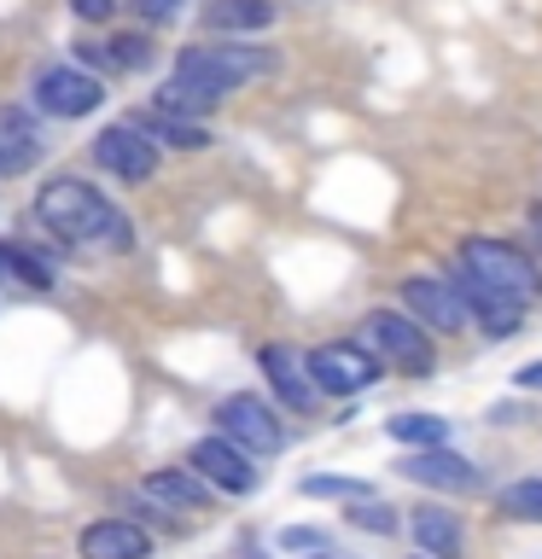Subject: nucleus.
<instances>
[{"label":"nucleus","mask_w":542,"mask_h":559,"mask_svg":"<svg viewBox=\"0 0 542 559\" xmlns=\"http://www.w3.org/2000/svg\"><path fill=\"white\" fill-rule=\"evenodd\" d=\"M30 216L70 245H111V251H129V216H122L99 187H87L82 175H52V181H42L30 199Z\"/></svg>","instance_id":"1"},{"label":"nucleus","mask_w":542,"mask_h":559,"mask_svg":"<svg viewBox=\"0 0 542 559\" xmlns=\"http://www.w3.org/2000/svg\"><path fill=\"white\" fill-rule=\"evenodd\" d=\"M274 70V52L269 47H251V41H234V47H216V41H192V47H181L175 52V82L181 87H192V94H204V99H227L234 87H245V82H257V76H269Z\"/></svg>","instance_id":"2"},{"label":"nucleus","mask_w":542,"mask_h":559,"mask_svg":"<svg viewBox=\"0 0 542 559\" xmlns=\"http://www.w3.org/2000/svg\"><path fill=\"white\" fill-rule=\"evenodd\" d=\"M362 338L379 349L374 361L385 367H397V373H409V379H432L437 373V344H432V332L414 321V314H402V309H374L362 321Z\"/></svg>","instance_id":"3"},{"label":"nucleus","mask_w":542,"mask_h":559,"mask_svg":"<svg viewBox=\"0 0 542 559\" xmlns=\"http://www.w3.org/2000/svg\"><path fill=\"white\" fill-rule=\"evenodd\" d=\"M30 94H35V111H47L59 122H76V117H94L105 105V82L82 64H42Z\"/></svg>","instance_id":"4"},{"label":"nucleus","mask_w":542,"mask_h":559,"mask_svg":"<svg viewBox=\"0 0 542 559\" xmlns=\"http://www.w3.org/2000/svg\"><path fill=\"white\" fill-rule=\"evenodd\" d=\"M216 437H227L234 449H245V454L257 461V454H280V443H286V426H280V414H274L262 396L234 391V396L216 402Z\"/></svg>","instance_id":"5"},{"label":"nucleus","mask_w":542,"mask_h":559,"mask_svg":"<svg viewBox=\"0 0 542 559\" xmlns=\"http://www.w3.org/2000/svg\"><path fill=\"white\" fill-rule=\"evenodd\" d=\"M87 152H94V164H99L105 175H117L122 187H140V181H152V175H157V140L140 129L134 117L105 122Z\"/></svg>","instance_id":"6"},{"label":"nucleus","mask_w":542,"mask_h":559,"mask_svg":"<svg viewBox=\"0 0 542 559\" xmlns=\"http://www.w3.org/2000/svg\"><path fill=\"white\" fill-rule=\"evenodd\" d=\"M461 269L472 280H484V286H496V292L525 297V304H531V292H537V262L507 239H467L461 245Z\"/></svg>","instance_id":"7"},{"label":"nucleus","mask_w":542,"mask_h":559,"mask_svg":"<svg viewBox=\"0 0 542 559\" xmlns=\"http://www.w3.org/2000/svg\"><path fill=\"white\" fill-rule=\"evenodd\" d=\"M304 373L315 384V396H362L379 379V361L362 344H315L304 356Z\"/></svg>","instance_id":"8"},{"label":"nucleus","mask_w":542,"mask_h":559,"mask_svg":"<svg viewBox=\"0 0 542 559\" xmlns=\"http://www.w3.org/2000/svg\"><path fill=\"white\" fill-rule=\"evenodd\" d=\"M449 292H455V304H461L467 321H472V326H484L490 338H514V332L525 326V297L484 286V280H472L467 269H455V274H449Z\"/></svg>","instance_id":"9"},{"label":"nucleus","mask_w":542,"mask_h":559,"mask_svg":"<svg viewBox=\"0 0 542 559\" xmlns=\"http://www.w3.org/2000/svg\"><path fill=\"white\" fill-rule=\"evenodd\" d=\"M397 472L409 484H426V489H449V496H467V489L484 484V472L467 461V454H455L449 443H432V449H409L397 461Z\"/></svg>","instance_id":"10"},{"label":"nucleus","mask_w":542,"mask_h":559,"mask_svg":"<svg viewBox=\"0 0 542 559\" xmlns=\"http://www.w3.org/2000/svg\"><path fill=\"white\" fill-rule=\"evenodd\" d=\"M187 466L199 472L210 489H227V496H251V489L262 484V472L251 466V454L234 449L227 437H199L192 454H187Z\"/></svg>","instance_id":"11"},{"label":"nucleus","mask_w":542,"mask_h":559,"mask_svg":"<svg viewBox=\"0 0 542 559\" xmlns=\"http://www.w3.org/2000/svg\"><path fill=\"white\" fill-rule=\"evenodd\" d=\"M402 314H414L420 326H437V332H467V314L455 304L449 280H432V274H409L402 280Z\"/></svg>","instance_id":"12"},{"label":"nucleus","mask_w":542,"mask_h":559,"mask_svg":"<svg viewBox=\"0 0 542 559\" xmlns=\"http://www.w3.org/2000/svg\"><path fill=\"white\" fill-rule=\"evenodd\" d=\"M76 554L82 559H146L152 554V536L140 531L134 519H94V524H82Z\"/></svg>","instance_id":"13"},{"label":"nucleus","mask_w":542,"mask_h":559,"mask_svg":"<svg viewBox=\"0 0 542 559\" xmlns=\"http://www.w3.org/2000/svg\"><path fill=\"white\" fill-rule=\"evenodd\" d=\"M262 373H269V384H274V396L286 402V408H297V414H309L315 402V384H309V373H304V356L297 349H286V344H262Z\"/></svg>","instance_id":"14"},{"label":"nucleus","mask_w":542,"mask_h":559,"mask_svg":"<svg viewBox=\"0 0 542 559\" xmlns=\"http://www.w3.org/2000/svg\"><path fill=\"white\" fill-rule=\"evenodd\" d=\"M140 489H146L152 507H169V513H210V484L192 466H164Z\"/></svg>","instance_id":"15"},{"label":"nucleus","mask_w":542,"mask_h":559,"mask_svg":"<svg viewBox=\"0 0 542 559\" xmlns=\"http://www.w3.org/2000/svg\"><path fill=\"white\" fill-rule=\"evenodd\" d=\"M274 17H280L274 0H204L199 24L210 35H262L274 29Z\"/></svg>","instance_id":"16"},{"label":"nucleus","mask_w":542,"mask_h":559,"mask_svg":"<svg viewBox=\"0 0 542 559\" xmlns=\"http://www.w3.org/2000/svg\"><path fill=\"white\" fill-rule=\"evenodd\" d=\"M409 531H414V548L426 559H461V548H467V531L449 507H420L409 519Z\"/></svg>","instance_id":"17"},{"label":"nucleus","mask_w":542,"mask_h":559,"mask_svg":"<svg viewBox=\"0 0 542 559\" xmlns=\"http://www.w3.org/2000/svg\"><path fill=\"white\" fill-rule=\"evenodd\" d=\"M134 122H140L152 140L175 146V152H204V146H210V129H204L199 117H175V111H157V105H146V111H134Z\"/></svg>","instance_id":"18"},{"label":"nucleus","mask_w":542,"mask_h":559,"mask_svg":"<svg viewBox=\"0 0 542 559\" xmlns=\"http://www.w3.org/2000/svg\"><path fill=\"white\" fill-rule=\"evenodd\" d=\"M0 274L24 280L35 292H52V262L42 251H30V245H0Z\"/></svg>","instance_id":"19"},{"label":"nucleus","mask_w":542,"mask_h":559,"mask_svg":"<svg viewBox=\"0 0 542 559\" xmlns=\"http://www.w3.org/2000/svg\"><path fill=\"white\" fill-rule=\"evenodd\" d=\"M385 431H391L397 443H409V449L449 443V419H437V414H397V419H385Z\"/></svg>","instance_id":"20"},{"label":"nucleus","mask_w":542,"mask_h":559,"mask_svg":"<svg viewBox=\"0 0 542 559\" xmlns=\"http://www.w3.org/2000/svg\"><path fill=\"white\" fill-rule=\"evenodd\" d=\"M496 507L507 519H525V524H542V478H519V484H507Z\"/></svg>","instance_id":"21"},{"label":"nucleus","mask_w":542,"mask_h":559,"mask_svg":"<svg viewBox=\"0 0 542 559\" xmlns=\"http://www.w3.org/2000/svg\"><path fill=\"white\" fill-rule=\"evenodd\" d=\"M152 105H157V111H175V117H204V111H216V99L192 94V87H181L175 76H169V82L152 94Z\"/></svg>","instance_id":"22"},{"label":"nucleus","mask_w":542,"mask_h":559,"mask_svg":"<svg viewBox=\"0 0 542 559\" xmlns=\"http://www.w3.org/2000/svg\"><path fill=\"white\" fill-rule=\"evenodd\" d=\"M304 496H339V501H362V496H374V484H362V478H339V472H315V478L297 484Z\"/></svg>","instance_id":"23"},{"label":"nucleus","mask_w":542,"mask_h":559,"mask_svg":"<svg viewBox=\"0 0 542 559\" xmlns=\"http://www.w3.org/2000/svg\"><path fill=\"white\" fill-rule=\"evenodd\" d=\"M105 52H111V70H146L152 64V41L146 35H111V41H105Z\"/></svg>","instance_id":"24"},{"label":"nucleus","mask_w":542,"mask_h":559,"mask_svg":"<svg viewBox=\"0 0 542 559\" xmlns=\"http://www.w3.org/2000/svg\"><path fill=\"white\" fill-rule=\"evenodd\" d=\"M0 140H12V146H24V152L42 157V129H35V117L17 111V105H7V111H0Z\"/></svg>","instance_id":"25"},{"label":"nucleus","mask_w":542,"mask_h":559,"mask_svg":"<svg viewBox=\"0 0 542 559\" xmlns=\"http://www.w3.org/2000/svg\"><path fill=\"white\" fill-rule=\"evenodd\" d=\"M350 524H356V531H374V536H391V531H397V507H385V501H374V496H362V501H356V513H350Z\"/></svg>","instance_id":"26"},{"label":"nucleus","mask_w":542,"mask_h":559,"mask_svg":"<svg viewBox=\"0 0 542 559\" xmlns=\"http://www.w3.org/2000/svg\"><path fill=\"white\" fill-rule=\"evenodd\" d=\"M280 548H286V554H321V548H332V542H327V531H309V524H286V531H280Z\"/></svg>","instance_id":"27"},{"label":"nucleus","mask_w":542,"mask_h":559,"mask_svg":"<svg viewBox=\"0 0 542 559\" xmlns=\"http://www.w3.org/2000/svg\"><path fill=\"white\" fill-rule=\"evenodd\" d=\"M134 12L146 17V24H175V17L187 12V0H134Z\"/></svg>","instance_id":"28"},{"label":"nucleus","mask_w":542,"mask_h":559,"mask_svg":"<svg viewBox=\"0 0 542 559\" xmlns=\"http://www.w3.org/2000/svg\"><path fill=\"white\" fill-rule=\"evenodd\" d=\"M76 64H82V70H94V76H99V70H105V76H117V70H111V52H105V41H76Z\"/></svg>","instance_id":"29"},{"label":"nucleus","mask_w":542,"mask_h":559,"mask_svg":"<svg viewBox=\"0 0 542 559\" xmlns=\"http://www.w3.org/2000/svg\"><path fill=\"white\" fill-rule=\"evenodd\" d=\"M70 12L82 17V24H111V12H117V0H70Z\"/></svg>","instance_id":"30"},{"label":"nucleus","mask_w":542,"mask_h":559,"mask_svg":"<svg viewBox=\"0 0 542 559\" xmlns=\"http://www.w3.org/2000/svg\"><path fill=\"white\" fill-rule=\"evenodd\" d=\"M30 164H35V152L12 146V140H0V175H24Z\"/></svg>","instance_id":"31"},{"label":"nucleus","mask_w":542,"mask_h":559,"mask_svg":"<svg viewBox=\"0 0 542 559\" xmlns=\"http://www.w3.org/2000/svg\"><path fill=\"white\" fill-rule=\"evenodd\" d=\"M519 391H542V361H531V367H519Z\"/></svg>","instance_id":"32"},{"label":"nucleus","mask_w":542,"mask_h":559,"mask_svg":"<svg viewBox=\"0 0 542 559\" xmlns=\"http://www.w3.org/2000/svg\"><path fill=\"white\" fill-rule=\"evenodd\" d=\"M309 559H350V554H332V548H321V554H309Z\"/></svg>","instance_id":"33"},{"label":"nucleus","mask_w":542,"mask_h":559,"mask_svg":"<svg viewBox=\"0 0 542 559\" xmlns=\"http://www.w3.org/2000/svg\"><path fill=\"white\" fill-rule=\"evenodd\" d=\"M245 559H269V554H262V548H245Z\"/></svg>","instance_id":"34"},{"label":"nucleus","mask_w":542,"mask_h":559,"mask_svg":"<svg viewBox=\"0 0 542 559\" xmlns=\"http://www.w3.org/2000/svg\"><path fill=\"white\" fill-rule=\"evenodd\" d=\"M537 222H542V210H537Z\"/></svg>","instance_id":"35"},{"label":"nucleus","mask_w":542,"mask_h":559,"mask_svg":"<svg viewBox=\"0 0 542 559\" xmlns=\"http://www.w3.org/2000/svg\"><path fill=\"white\" fill-rule=\"evenodd\" d=\"M420 559H426V554H420Z\"/></svg>","instance_id":"36"}]
</instances>
